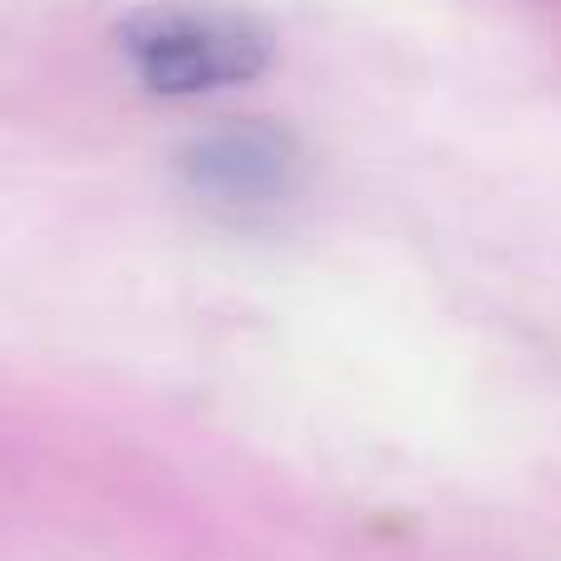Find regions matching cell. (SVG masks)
<instances>
[{
	"instance_id": "1",
	"label": "cell",
	"mask_w": 561,
	"mask_h": 561,
	"mask_svg": "<svg viewBox=\"0 0 561 561\" xmlns=\"http://www.w3.org/2000/svg\"><path fill=\"white\" fill-rule=\"evenodd\" d=\"M118 55L153 99H203L252 84L276 59V30L227 0H153L114 30Z\"/></svg>"
},
{
	"instance_id": "2",
	"label": "cell",
	"mask_w": 561,
	"mask_h": 561,
	"mask_svg": "<svg viewBox=\"0 0 561 561\" xmlns=\"http://www.w3.org/2000/svg\"><path fill=\"white\" fill-rule=\"evenodd\" d=\"M178 183L222 213H272L306 193L310 158L300 138L272 118H227L193 134L173 158Z\"/></svg>"
}]
</instances>
